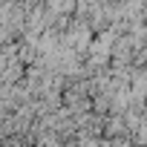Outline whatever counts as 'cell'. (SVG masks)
I'll return each instance as SVG.
<instances>
[{
    "mask_svg": "<svg viewBox=\"0 0 147 147\" xmlns=\"http://www.w3.org/2000/svg\"><path fill=\"white\" fill-rule=\"evenodd\" d=\"M113 49H115V32H113V29H104V32L90 43V63H92V66L107 63Z\"/></svg>",
    "mask_w": 147,
    "mask_h": 147,
    "instance_id": "6da1fadb",
    "label": "cell"
},
{
    "mask_svg": "<svg viewBox=\"0 0 147 147\" xmlns=\"http://www.w3.org/2000/svg\"><path fill=\"white\" fill-rule=\"evenodd\" d=\"M66 43H69V49L72 52H84V49H90V26L87 23H72V29L66 32Z\"/></svg>",
    "mask_w": 147,
    "mask_h": 147,
    "instance_id": "7a4b0ae2",
    "label": "cell"
},
{
    "mask_svg": "<svg viewBox=\"0 0 147 147\" xmlns=\"http://www.w3.org/2000/svg\"><path fill=\"white\" fill-rule=\"evenodd\" d=\"M104 147H127V144H124V141H121V138H115V141H107V144H104Z\"/></svg>",
    "mask_w": 147,
    "mask_h": 147,
    "instance_id": "3957f363",
    "label": "cell"
}]
</instances>
